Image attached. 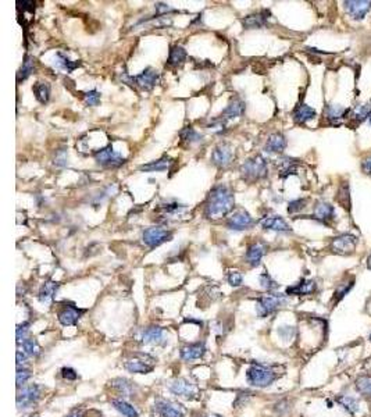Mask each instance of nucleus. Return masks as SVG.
Masks as SVG:
<instances>
[{"mask_svg":"<svg viewBox=\"0 0 371 417\" xmlns=\"http://www.w3.org/2000/svg\"><path fill=\"white\" fill-rule=\"evenodd\" d=\"M241 176L245 181H256L267 176V161L260 155L246 160L241 166Z\"/></svg>","mask_w":371,"mask_h":417,"instance_id":"2","label":"nucleus"},{"mask_svg":"<svg viewBox=\"0 0 371 417\" xmlns=\"http://www.w3.org/2000/svg\"><path fill=\"white\" fill-rule=\"evenodd\" d=\"M306 207V199H296L292 201L288 206V213H296V211L303 210Z\"/></svg>","mask_w":371,"mask_h":417,"instance_id":"49","label":"nucleus"},{"mask_svg":"<svg viewBox=\"0 0 371 417\" xmlns=\"http://www.w3.org/2000/svg\"><path fill=\"white\" fill-rule=\"evenodd\" d=\"M126 81L128 84L134 86H138L141 88L142 91H152L160 81V74L159 71L152 68V67H147L145 70L142 71L141 74H138L135 77H127Z\"/></svg>","mask_w":371,"mask_h":417,"instance_id":"4","label":"nucleus"},{"mask_svg":"<svg viewBox=\"0 0 371 417\" xmlns=\"http://www.w3.org/2000/svg\"><path fill=\"white\" fill-rule=\"evenodd\" d=\"M370 122H371V117H370Z\"/></svg>","mask_w":371,"mask_h":417,"instance_id":"60","label":"nucleus"},{"mask_svg":"<svg viewBox=\"0 0 371 417\" xmlns=\"http://www.w3.org/2000/svg\"><path fill=\"white\" fill-rule=\"evenodd\" d=\"M68 417H80V416H78V414H76V413H74V414H70V416H68Z\"/></svg>","mask_w":371,"mask_h":417,"instance_id":"57","label":"nucleus"},{"mask_svg":"<svg viewBox=\"0 0 371 417\" xmlns=\"http://www.w3.org/2000/svg\"><path fill=\"white\" fill-rule=\"evenodd\" d=\"M172 232L166 230L164 227H149L142 234V239L146 247L156 248L160 247L161 243L171 241Z\"/></svg>","mask_w":371,"mask_h":417,"instance_id":"6","label":"nucleus"},{"mask_svg":"<svg viewBox=\"0 0 371 417\" xmlns=\"http://www.w3.org/2000/svg\"><path fill=\"white\" fill-rule=\"evenodd\" d=\"M32 91H34V95H35L36 101L39 102V103L45 105V103L49 102V97H51V86L47 85V84H45V82H36L35 85H34V88H32Z\"/></svg>","mask_w":371,"mask_h":417,"instance_id":"35","label":"nucleus"},{"mask_svg":"<svg viewBox=\"0 0 371 417\" xmlns=\"http://www.w3.org/2000/svg\"><path fill=\"white\" fill-rule=\"evenodd\" d=\"M156 10H157L159 14H167V13H174L176 11L166 3H156Z\"/></svg>","mask_w":371,"mask_h":417,"instance_id":"55","label":"nucleus"},{"mask_svg":"<svg viewBox=\"0 0 371 417\" xmlns=\"http://www.w3.org/2000/svg\"><path fill=\"white\" fill-rule=\"evenodd\" d=\"M82 313H84V310L76 307V305L64 303V305H61L59 312H57V318H59V322L63 326H74V324L78 323V320L82 316Z\"/></svg>","mask_w":371,"mask_h":417,"instance_id":"10","label":"nucleus"},{"mask_svg":"<svg viewBox=\"0 0 371 417\" xmlns=\"http://www.w3.org/2000/svg\"><path fill=\"white\" fill-rule=\"evenodd\" d=\"M245 109H246L245 102L241 101V99H238V97H236V99H232V101L230 102V105L226 107V110L221 113L220 118L227 122L228 120H232V118H236V117L243 116Z\"/></svg>","mask_w":371,"mask_h":417,"instance_id":"17","label":"nucleus"},{"mask_svg":"<svg viewBox=\"0 0 371 417\" xmlns=\"http://www.w3.org/2000/svg\"><path fill=\"white\" fill-rule=\"evenodd\" d=\"M356 389L361 397H364L367 401L371 402V377L361 376L356 380Z\"/></svg>","mask_w":371,"mask_h":417,"instance_id":"37","label":"nucleus"},{"mask_svg":"<svg viewBox=\"0 0 371 417\" xmlns=\"http://www.w3.org/2000/svg\"><path fill=\"white\" fill-rule=\"evenodd\" d=\"M31 377V372L28 369H17V373H15V380H17V388H21V385H24L28 378Z\"/></svg>","mask_w":371,"mask_h":417,"instance_id":"46","label":"nucleus"},{"mask_svg":"<svg viewBox=\"0 0 371 417\" xmlns=\"http://www.w3.org/2000/svg\"><path fill=\"white\" fill-rule=\"evenodd\" d=\"M248 382L257 388L270 387L273 382L277 380V374L271 369L261 364H253L246 373Z\"/></svg>","mask_w":371,"mask_h":417,"instance_id":"3","label":"nucleus"},{"mask_svg":"<svg viewBox=\"0 0 371 417\" xmlns=\"http://www.w3.org/2000/svg\"><path fill=\"white\" fill-rule=\"evenodd\" d=\"M34 67H35V59H34L32 56L27 55L24 61H22V65H21L20 71H18V74H17V82H21V81L27 80V78L32 74Z\"/></svg>","mask_w":371,"mask_h":417,"instance_id":"36","label":"nucleus"},{"mask_svg":"<svg viewBox=\"0 0 371 417\" xmlns=\"http://www.w3.org/2000/svg\"><path fill=\"white\" fill-rule=\"evenodd\" d=\"M206 352L205 342H196V344H191V345H186L181 349V359L185 360V362H192L196 359H201Z\"/></svg>","mask_w":371,"mask_h":417,"instance_id":"18","label":"nucleus"},{"mask_svg":"<svg viewBox=\"0 0 371 417\" xmlns=\"http://www.w3.org/2000/svg\"><path fill=\"white\" fill-rule=\"evenodd\" d=\"M149 357L151 356H147V355H142V353H139V355H135L134 359L127 360L124 367H126L127 370H128L130 373L147 374V373H151L152 370H153V364H152V362H146V359H149Z\"/></svg>","mask_w":371,"mask_h":417,"instance_id":"13","label":"nucleus"},{"mask_svg":"<svg viewBox=\"0 0 371 417\" xmlns=\"http://www.w3.org/2000/svg\"><path fill=\"white\" fill-rule=\"evenodd\" d=\"M317 116V113L314 109H311L310 106L301 105L298 106L293 111V120L298 124H306L310 120H313Z\"/></svg>","mask_w":371,"mask_h":417,"instance_id":"25","label":"nucleus"},{"mask_svg":"<svg viewBox=\"0 0 371 417\" xmlns=\"http://www.w3.org/2000/svg\"><path fill=\"white\" fill-rule=\"evenodd\" d=\"M346 11L355 20H363L371 9V0H349L345 2Z\"/></svg>","mask_w":371,"mask_h":417,"instance_id":"14","label":"nucleus"},{"mask_svg":"<svg viewBox=\"0 0 371 417\" xmlns=\"http://www.w3.org/2000/svg\"><path fill=\"white\" fill-rule=\"evenodd\" d=\"M338 202L341 203L345 209H351V196H349V185L343 182L338 191Z\"/></svg>","mask_w":371,"mask_h":417,"instance_id":"41","label":"nucleus"},{"mask_svg":"<svg viewBox=\"0 0 371 417\" xmlns=\"http://www.w3.org/2000/svg\"><path fill=\"white\" fill-rule=\"evenodd\" d=\"M142 342L143 344H153V345H163L164 339V330L160 327H149L142 334Z\"/></svg>","mask_w":371,"mask_h":417,"instance_id":"24","label":"nucleus"},{"mask_svg":"<svg viewBox=\"0 0 371 417\" xmlns=\"http://www.w3.org/2000/svg\"><path fill=\"white\" fill-rule=\"evenodd\" d=\"M181 141L185 142L188 145H193V143H201L203 141V135L199 134L195 128L192 127H185L184 130L180 132Z\"/></svg>","mask_w":371,"mask_h":417,"instance_id":"33","label":"nucleus"},{"mask_svg":"<svg viewBox=\"0 0 371 417\" xmlns=\"http://www.w3.org/2000/svg\"><path fill=\"white\" fill-rule=\"evenodd\" d=\"M168 388L172 394L176 395H180V397H185L189 398L192 395H195V387L193 384L189 382L185 378H178V380H174L168 384Z\"/></svg>","mask_w":371,"mask_h":417,"instance_id":"20","label":"nucleus"},{"mask_svg":"<svg viewBox=\"0 0 371 417\" xmlns=\"http://www.w3.org/2000/svg\"><path fill=\"white\" fill-rule=\"evenodd\" d=\"M15 357H17V367H18V369L21 367V364L24 366V364L28 362V355H27L24 351H21V349L17 351V355H15Z\"/></svg>","mask_w":371,"mask_h":417,"instance_id":"54","label":"nucleus"},{"mask_svg":"<svg viewBox=\"0 0 371 417\" xmlns=\"http://www.w3.org/2000/svg\"><path fill=\"white\" fill-rule=\"evenodd\" d=\"M57 289H59V284H57V282L55 281L45 282V284L42 285V288H40L39 295H38L39 301L42 302V303H51V302L53 301V298H55L56 293H57Z\"/></svg>","mask_w":371,"mask_h":417,"instance_id":"31","label":"nucleus"},{"mask_svg":"<svg viewBox=\"0 0 371 417\" xmlns=\"http://www.w3.org/2000/svg\"><path fill=\"white\" fill-rule=\"evenodd\" d=\"M353 118L359 122L364 121L367 117H371V102H367L364 105L357 106L355 111H353Z\"/></svg>","mask_w":371,"mask_h":417,"instance_id":"40","label":"nucleus"},{"mask_svg":"<svg viewBox=\"0 0 371 417\" xmlns=\"http://www.w3.org/2000/svg\"><path fill=\"white\" fill-rule=\"evenodd\" d=\"M39 398L40 388L38 385H30V387L22 388L17 394V407H18V410H24V409L34 406Z\"/></svg>","mask_w":371,"mask_h":417,"instance_id":"9","label":"nucleus"},{"mask_svg":"<svg viewBox=\"0 0 371 417\" xmlns=\"http://www.w3.org/2000/svg\"><path fill=\"white\" fill-rule=\"evenodd\" d=\"M370 341H371V332H370Z\"/></svg>","mask_w":371,"mask_h":417,"instance_id":"58","label":"nucleus"},{"mask_svg":"<svg viewBox=\"0 0 371 417\" xmlns=\"http://www.w3.org/2000/svg\"><path fill=\"white\" fill-rule=\"evenodd\" d=\"M285 297L281 293H270L266 297L259 298L256 301V312L259 317H266L271 313H274L281 307L282 305H285Z\"/></svg>","mask_w":371,"mask_h":417,"instance_id":"5","label":"nucleus"},{"mask_svg":"<svg viewBox=\"0 0 371 417\" xmlns=\"http://www.w3.org/2000/svg\"><path fill=\"white\" fill-rule=\"evenodd\" d=\"M55 164L57 167H64L67 166V155L65 151H59L55 157Z\"/></svg>","mask_w":371,"mask_h":417,"instance_id":"52","label":"nucleus"},{"mask_svg":"<svg viewBox=\"0 0 371 417\" xmlns=\"http://www.w3.org/2000/svg\"><path fill=\"white\" fill-rule=\"evenodd\" d=\"M286 148V138L280 132L273 134L270 138L267 139L266 143V151L270 153H281Z\"/></svg>","mask_w":371,"mask_h":417,"instance_id":"28","label":"nucleus"},{"mask_svg":"<svg viewBox=\"0 0 371 417\" xmlns=\"http://www.w3.org/2000/svg\"><path fill=\"white\" fill-rule=\"evenodd\" d=\"M335 217V209L332 205L327 203V202H318L314 207V213H313V218H316L323 224H327L328 222L334 220Z\"/></svg>","mask_w":371,"mask_h":417,"instance_id":"19","label":"nucleus"},{"mask_svg":"<svg viewBox=\"0 0 371 417\" xmlns=\"http://www.w3.org/2000/svg\"><path fill=\"white\" fill-rule=\"evenodd\" d=\"M255 224L253 217L243 209H238L235 210L227 220V227L232 230V231H243V230H249L252 226Z\"/></svg>","mask_w":371,"mask_h":417,"instance_id":"8","label":"nucleus"},{"mask_svg":"<svg viewBox=\"0 0 371 417\" xmlns=\"http://www.w3.org/2000/svg\"><path fill=\"white\" fill-rule=\"evenodd\" d=\"M156 413L160 417H184V413L180 407L174 405V403L168 402V401H163L159 399L155 405Z\"/></svg>","mask_w":371,"mask_h":417,"instance_id":"23","label":"nucleus"},{"mask_svg":"<svg viewBox=\"0 0 371 417\" xmlns=\"http://www.w3.org/2000/svg\"><path fill=\"white\" fill-rule=\"evenodd\" d=\"M336 403L345 410L346 413H349L351 416H356L357 412L360 410V403L356 398L349 397V395H341V397L336 398Z\"/></svg>","mask_w":371,"mask_h":417,"instance_id":"26","label":"nucleus"},{"mask_svg":"<svg viewBox=\"0 0 371 417\" xmlns=\"http://www.w3.org/2000/svg\"><path fill=\"white\" fill-rule=\"evenodd\" d=\"M61 376H63L65 380H70V381L77 380V377H78V374L76 373V370L71 369V367H63V369H61Z\"/></svg>","mask_w":371,"mask_h":417,"instance_id":"51","label":"nucleus"},{"mask_svg":"<svg viewBox=\"0 0 371 417\" xmlns=\"http://www.w3.org/2000/svg\"><path fill=\"white\" fill-rule=\"evenodd\" d=\"M111 405L114 406L115 410H118L121 414H124L126 417H139V413L136 412V409L132 405H130L122 399H113Z\"/></svg>","mask_w":371,"mask_h":417,"instance_id":"34","label":"nucleus"},{"mask_svg":"<svg viewBox=\"0 0 371 417\" xmlns=\"http://www.w3.org/2000/svg\"><path fill=\"white\" fill-rule=\"evenodd\" d=\"M260 226L264 230H270V231L278 232H289L291 227L289 224L280 216H266L260 220Z\"/></svg>","mask_w":371,"mask_h":417,"instance_id":"16","label":"nucleus"},{"mask_svg":"<svg viewBox=\"0 0 371 417\" xmlns=\"http://www.w3.org/2000/svg\"><path fill=\"white\" fill-rule=\"evenodd\" d=\"M316 289V281H313V280H301L295 285L286 288V293L288 295H296V297H305V295L313 293Z\"/></svg>","mask_w":371,"mask_h":417,"instance_id":"21","label":"nucleus"},{"mask_svg":"<svg viewBox=\"0 0 371 417\" xmlns=\"http://www.w3.org/2000/svg\"><path fill=\"white\" fill-rule=\"evenodd\" d=\"M160 209L164 211V213H167V214H180L181 211L185 210V206L174 202V203H166V205H163Z\"/></svg>","mask_w":371,"mask_h":417,"instance_id":"47","label":"nucleus"},{"mask_svg":"<svg viewBox=\"0 0 371 417\" xmlns=\"http://www.w3.org/2000/svg\"><path fill=\"white\" fill-rule=\"evenodd\" d=\"M22 351L28 355V356H38L40 353V347L36 339L34 338H27L26 341L20 344Z\"/></svg>","mask_w":371,"mask_h":417,"instance_id":"38","label":"nucleus"},{"mask_svg":"<svg viewBox=\"0 0 371 417\" xmlns=\"http://www.w3.org/2000/svg\"><path fill=\"white\" fill-rule=\"evenodd\" d=\"M348 113H349V110H348V109H343L341 106L330 105L327 106L326 109L327 118H328V121H330L331 124H334V126H338V124L341 122V120L345 118V116Z\"/></svg>","mask_w":371,"mask_h":417,"instance_id":"30","label":"nucleus"},{"mask_svg":"<svg viewBox=\"0 0 371 417\" xmlns=\"http://www.w3.org/2000/svg\"><path fill=\"white\" fill-rule=\"evenodd\" d=\"M232 157H234L232 148L228 143H220L211 153V163L220 168H224V167L230 166Z\"/></svg>","mask_w":371,"mask_h":417,"instance_id":"12","label":"nucleus"},{"mask_svg":"<svg viewBox=\"0 0 371 417\" xmlns=\"http://www.w3.org/2000/svg\"><path fill=\"white\" fill-rule=\"evenodd\" d=\"M227 280H228V284L232 285V287H239V285L242 284V281H243V277H242L241 273L232 272L228 274Z\"/></svg>","mask_w":371,"mask_h":417,"instance_id":"50","label":"nucleus"},{"mask_svg":"<svg viewBox=\"0 0 371 417\" xmlns=\"http://www.w3.org/2000/svg\"><path fill=\"white\" fill-rule=\"evenodd\" d=\"M210 417H218V416H210Z\"/></svg>","mask_w":371,"mask_h":417,"instance_id":"59","label":"nucleus"},{"mask_svg":"<svg viewBox=\"0 0 371 417\" xmlns=\"http://www.w3.org/2000/svg\"><path fill=\"white\" fill-rule=\"evenodd\" d=\"M270 10H260L255 13V14L246 15L245 18H242V26L245 30H256V28H263L266 27L267 21L270 18Z\"/></svg>","mask_w":371,"mask_h":417,"instance_id":"15","label":"nucleus"},{"mask_svg":"<svg viewBox=\"0 0 371 417\" xmlns=\"http://www.w3.org/2000/svg\"><path fill=\"white\" fill-rule=\"evenodd\" d=\"M259 280H260L261 287L264 288V289H267L268 292L274 291V289L278 288V284L273 280V277H271L268 273H263V274H260Z\"/></svg>","mask_w":371,"mask_h":417,"instance_id":"43","label":"nucleus"},{"mask_svg":"<svg viewBox=\"0 0 371 417\" xmlns=\"http://www.w3.org/2000/svg\"><path fill=\"white\" fill-rule=\"evenodd\" d=\"M356 236L352 235V234H342V235L332 239L331 248L332 251L339 253V255H348L356 249Z\"/></svg>","mask_w":371,"mask_h":417,"instance_id":"11","label":"nucleus"},{"mask_svg":"<svg viewBox=\"0 0 371 417\" xmlns=\"http://www.w3.org/2000/svg\"><path fill=\"white\" fill-rule=\"evenodd\" d=\"M361 168H363V171H364L366 174H371V157H367L366 160L363 161Z\"/></svg>","mask_w":371,"mask_h":417,"instance_id":"56","label":"nucleus"},{"mask_svg":"<svg viewBox=\"0 0 371 417\" xmlns=\"http://www.w3.org/2000/svg\"><path fill=\"white\" fill-rule=\"evenodd\" d=\"M30 327H31L30 322H26V323H22V324H18V326H17L15 335H17V342H18V345L22 344V342L27 339V335H28V332H30Z\"/></svg>","mask_w":371,"mask_h":417,"instance_id":"44","label":"nucleus"},{"mask_svg":"<svg viewBox=\"0 0 371 417\" xmlns=\"http://www.w3.org/2000/svg\"><path fill=\"white\" fill-rule=\"evenodd\" d=\"M93 156H95L97 164H101L103 167H109V168H115V167H120L126 163V159L121 156L120 153H117L111 148V145L97 151Z\"/></svg>","mask_w":371,"mask_h":417,"instance_id":"7","label":"nucleus"},{"mask_svg":"<svg viewBox=\"0 0 371 417\" xmlns=\"http://www.w3.org/2000/svg\"><path fill=\"white\" fill-rule=\"evenodd\" d=\"M352 287H353V282H351L349 285H343V287L338 288V289H336V292H335V299H336V301H341L342 298L345 297L346 293L351 291Z\"/></svg>","mask_w":371,"mask_h":417,"instance_id":"53","label":"nucleus"},{"mask_svg":"<svg viewBox=\"0 0 371 417\" xmlns=\"http://www.w3.org/2000/svg\"><path fill=\"white\" fill-rule=\"evenodd\" d=\"M278 334H280V337H281L282 339H285V341L292 339L293 335H295V327L291 326L280 327V328H278Z\"/></svg>","mask_w":371,"mask_h":417,"instance_id":"48","label":"nucleus"},{"mask_svg":"<svg viewBox=\"0 0 371 417\" xmlns=\"http://www.w3.org/2000/svg\"><path fill=\"white\" fill-rule=\"evenodd\" d=\"M295 160H292V159H284V161H282V167L281 170H280V176L282 177V178H286L288 176H292V174H296V163H293Z\"/></svg>","mask_w":371,"mask_h":417,"instance_id":"42","label":"nucleus"},{"mask_svg":"<svg viewBox=\"0 0 371 417\" xmlns=\"http://www.w3.org/2000/svg\"><path fill=\"white\" fill-rule=\"evenodd\" d=\"M172 164H174V160H172L171 157L163 156L161 159H159V160L152 161L149 164H143V166L139 167V170L152 171V173H155V171H166L168 170Z\"/></svg>","mask_w":371,"mask_h":417,"instance_id":"29","label":"nucleus"},{"mask_svg":"<svg viewBox=\"0 0 371 417\" xmlns=\"http://www.w3.org/2000/svg\"><path fill=\"white\" fill-rule=\"evenodd\" d=\"M55 65H57V68H61V70L67 71V72H72L76 68L80 67L81 61H71L64 53L57 52V53H56Z\"/></svg>","mask_w":371,"mask_h":417,"instance_id":"32","label":"nucleus"},{"mask_svg":"<svg viewBox=\"0 0 371 417\" xmlns=\"http://www.w3.org/2000/svg\"><path fill=\"white\" fill-rule=\"evenodd\" d=\"M113 387L115 389H118V392H121L122 395H127V397H132V384H131L128 380L126 378H115L113 380Z\"/></svg>","mask_w":371,"mask_h":417,"instance_id":"39","label":"nucleus"},{"mask_svg":"<svg viewBox=\"0 0 371 417\" xmlns=\"http://www.w3.org/2000/svg\"><path fill=\"white\" fill-rule=\"evenodd\" d=\"M235 199L228 186L216 185L210 191L205 205V216L209 220H220L230 214L234 209Z\"/></svg>","mask_w":371,"mask_h":417,"instance_id":"1","label":"nucleus"},{"mask_svg":"<svg viewBox=\"0 0 371 417\" xmlns=\"http://www.w3.org/2000/svg\"><path fill=\"white\" fill-rule=\"evenodd\" d=\"M264 253H266V245L261 243V242H255V243H252L251 247L248 248L245 259L252 267H256L260 264Z\"/></svg>","mask_w":371,"mask_h":417,"instance_id":"22","label":"nucleus"},{"mask_svg":"<svg viewBox=\"0 0 371 417\" xmlns=\"http://www.w3.org/2000/svg\"><path fill=\"white\" fill-rule=\"evenodd\" d=\"M84 101L88 106H97L101 103V92L92 89L89 92L84 93Z\"/></svg>","mask_w":371,"mask_h":417,"instance_id":"45","label":"nucleus"},{"mask_svg":"<svg viewBox=\"0 0 371 417\" xmlns=\"http://www.w3.org/2000/svg\"><path fill=\"white\" fill-rule=\"evenodd\" d=\"M186 60V51L182 46H172L170 49V55H168V60H167V65L177 68L181 67Z\"/></svg>","mask_w":371,"mask_h":417,"instance_id":"27","label":"nucleus"}]
</instances>
